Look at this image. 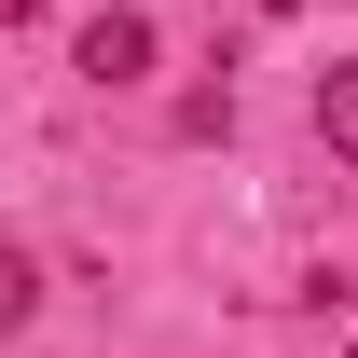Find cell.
<instances>
[{"label":"cell","mask_w":358,"mask_h":358,"mask_svg":"<svg viewBox=\"0 0 358 358\" xmlns=\"http://www.w3.org/2000/svg\"><path fill=\"white\" fill-rule=\"evenodd\" d=\"M69 69H83V83H152V14H124V0H110V14H83Z\"/></svg>","instance_id":"6da1fadb"},{"label":"cell","mask_w":358,"mask_h":358,"mask_svg":"<svg viewBox=\"0 0 358 358\" xmlns=\"http://www.w3.org/2000/svg\"><path fill=\"white\" fill-rule=\"evenodd\" d=\"M317 138L358 166V55H331V69H317Z\"/></svg>","instance_id":"7a4b0ae2"},{"label":"cell","mask_w":358,"mask_h":358,"mask_svg":"<svg viewBox=\"0 0 358 358\" xmlns=\"http://www.w3.org/2000/svg\"><path fill=\"white\" fill-rule=\"evenodd\" d=\"M42 14H55V0H0V28H42Z\"/></svg>","instance_id":"3957f363"},{"label":"cell","mask_w":358,"mask_h":358,"mask_svg":"<svg viewBox=\"0 0 358 358\" xmlns=\"http://www.w3.org/2000/svg\"><path fill=\"white\" fill-rule=\"evenodd\" d=\"M345 358H358V345H345Z\"/></svg>","instance_id":"277c9868"}]
</instances>
